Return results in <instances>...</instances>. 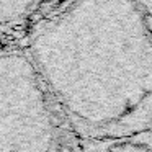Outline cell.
<instances>
[{"label":"cell","mask_w":152,"mask_h":152,"mask_svg":"<svg viewBox=\"0 0 152 152\" xmlns=\"http://www.w3.org/2000/svg\"><path fill=\"white\" fill-rule=\"evenodd\" d=\"M75 152H152V131L87 137L83 144L77 142Z\"/></svg>","instance_id":"6da1fadb"}]
</instances>
